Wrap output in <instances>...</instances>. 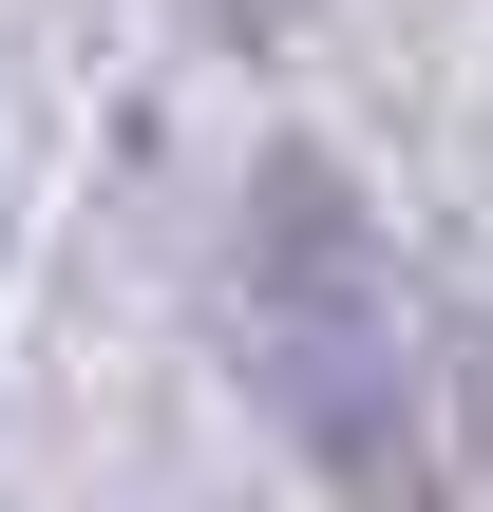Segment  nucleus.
<instances>
[{"label":"nucleus","instance_id":"nucleus-1","mask_svg":"<svg viewBox=\"0 0 493 512\" xmlns=\"http://www.w3.org/2000/svg\"><path fill=\"white\" fill-rule=\"evenodd\" d=\"M247 380L285 418V456L342 512H418L437 475V361H418V285L361 228V190L323 152H285L247 190Z\"/></svg>","mask_w":493,"mask_h":512}]
</instances>
